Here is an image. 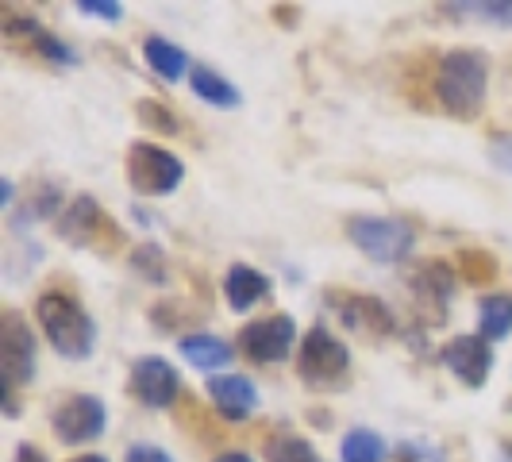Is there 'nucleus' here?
Listing matches in <instances>:
<instances>
[{"label": "nucleus", "mask_w": 512, "mask_h": 462, "mask_svg": "<svg viewBox=\"0 0 512 462\" xmlns=\"http://www.w3.org/2000/svg\"><path fill=\"white\" fill-rule=\"evenodd\" d=\"M489 93V58L486 51L459 47L443 54L436 70V97L455 120H474Z\"/></svg>", "instance_id": "nucleus-1"}, {"label": "nucleus", "mask_w": 512, "mask_h": 462, "mask_svg": "<svg viewBox=\"0 0 512 462\" xmlns=\"http://www.w3.org/2000/svg\"><path fill=\"white\" fill-rule=\"evenodd\" d=\"M35 316L43 324V335L51 339V347L62 359H89L93 355V343H97V324L89 320V312L77 305L70 293H43Z\"/></svg>", "instance_id": "nucleus-2"}, {"label": "nucleus", "mask_w": 512, "mask_h": 462, "mask_svg": "<svg viewBox=\"0 0 512 462\" xmlns=\"http://www.w3.org/2000/svg\"><path fill=\"white\" fill-rule=\"evenodd\" d=\"M58 235L66 243H74L81 251H93L101 258L120 255V247H124V231L97 205V197H74L66 205V212L58 216Z\"/></svg>", "instance_id": "nucleus-3"}, {"label": "nucleus", "mask_w": 512, "mask_h": 462, "mask_svg": "<svg viewBox=\"0 0 512 462\" xmlns=\"http://www.w3.org/2000/svg\"><path fill=\"white\" fill-rule=\"evenodd\" d=\"M351 370L347 347L328 332V324H312L297 355V374L308 389H343V378Z\"/></svg>", "instance_id": "nucleus-4"}, {"label": "nucleus", "mask_w": 512, "mask_h": 462, "mask_svg": "<svg viewBox=\"0 0 512 462\" xmlns=\"http://www.w3.org/2000/svg\"><path fill=\"white\" fill-rule=\"evenodd\" d=\"M328 308L339 316V324L347 332L362 335L366 343H385L389 335H397V316L389 312L385 301L355 289H328Z\"/></svg>", "instance_id": "nucleus-5"}, {"label": "nucleus", "mask_w": 512, "mask_h": 462, "mask_svg": "<svg viewBox=\"0 0 512 462\" xmlns=\"http://www.w3.org/2000/svg\"><path fill=\"white\" fill-rule=\"evenodd\" d=\"M347 235L351 243L359 247L370 262H382V266H393V262H405L416 243L409 224L401 220H389V216H351L347 220Z\"/></svg>", "instance_id": "nucleus-6"}, {"label": "nucleus", "mask_w": 512, "mask_h": 462, "mask_svg": "<svg viewBox=\"0 0 512 462\" xmlns=\"http://www.w3.org/2000/svg\"><path fill=\"white\" fill-rule=\"evenodd\" d=\"M185 178V166H181L178 154H170L158 143H135L128 151V181L135 193L143 197H166L174 193Z\"/></svg>", "instance_id": "nucleus-7"}, {"label": "nucleus", "mask_w": 512, "mask_h": 462, "mask_svg": "<svg viewBox=\"0 0 512 462\" xmlns=\"http://www.w3.org/2000/svg\"><path fill=\"white\" fill-rule=\"evenodd\" d=\"M0 374L8 389H20L35 378V335L16 308L0 316Z\"/></svg>", "instance_id": "nucleus-8"}, {"label": "nucleus", "mask_w": 512, "mask_h": 462, "mask_svg": "<svg viewBox=\"0 0 512 462\" xmlns=\"http://www.w3.org/2000/svg\"><path fill=\"white\" fill-rule=\"evenodd\" d=\"M409 289L416 297V308L424 312L428 328H439L447 320V308H451V293H455V270L443 262V258H428L420 262L409 274Z\"/></svg>", "instance_id": "nucleus-9"}, {"label": "nucleus", "mask_w": 512, "mask_h": 462, "mask_svg": "<svg viewBox=\"0 0 512 462\" xmlns=\"http://www.w3.org/2000/svg\"><path fill=\"white\" fill-rule=\"evenodd\" d=\"M54 436L62 443H93V439L104 432L108 424V412H104V401L93 397V393H77L70 401H62L54 409Z\"/></svg>", "instance_id": "nucleus-10"}, {"label": "nucleus", "mask_w": 512, "mask_h": 462, "mask_svg": "<svg viewBox=\"0 0 512 462\" xmlns=\"http://www.w3.org/2000/svg\"><path fill=\"white\" fill-rule=\"evenodd\" d=\"M293 339H297V324L289 312H278V316H266V320H255L239 332V347L243 355L255 362H282L289 351H293Z\"/></svg>", "instance_id": "nucleus-11"}, {"label": "nucleus", "mask_w": 512, "mask_h": 462, "mask_svg": "<svg viewBox=\"0 0 512 462\" xmlns=\"http://www.w3.org/2000/svg\"><path fill=\"white\" fill-rule=\"evenodd\" d=\"M131 393L147 409H170L181 393L178 370L166 359H158V355H147V359H139L131 366Z\"/></svg>", "instance_id": "nucleus-12"}, {"label": "nucleus", "mask_w": 512, "mask_h": 462, "mask_svg": "<svg viewBox=\"0 0 512 462\" xmlns=\"http://www.w3.org/2000/svg\"><path fill=\"white\" fill-rule=\"evenodd\" d=\"M439 359H443V366H447L466 389H482L489 378V370H493V347H489V339H482V335H455V339L439 351Z\"/></svg>", "instance_id": "nucleus-13"}, {"label": "nucleus", "mask_w": 512, "mask_h": 462, "mask_svg": "<svg viewBox=\"0 0 512 462\" xmlns=\"http://www.w3.org/2000/svg\"><path fill=\"white\" fill-rule=\"evenodd\" d=\"M208 401L228 420H247L258 409V389L251 378H239V374H212L208 378Z\"/></svg>", "instance_id": "nucleus-14"}, {"label": "nucleus", "mask_w": 512, "mask_h": 462, "mask_svg": "<svg viewBox=\"0 0 512 462\" xmlns=\"http://www.w3.org/2000/svg\"><path fill=\"white\" fill-rule=\"evenodd\" d=\"M224 293H228V305L231 312H247V308H255L266 293H270V278L266 274H258L255 266H231L228 278H224Z\"/></svg>", "instance_id": "nucleus-15"}, {"label": "nucleus", "mask_w": 512, "mask_h": 462, "mask_svg": "<svg viewBox=\"0 0 512 462\" xmlns=\"http://www.w3.org/2000/svg\"><path fill=\"white\" fill-rule=\"evenodd\" d=\"M181 355L189 366H197V370H208V374H216V370H224L235 355H231V347L224 339H216V335H181Z\"/></svg>", "instance_id": "nucleus-16"}, {"label": "nucleus", "mask_w": 512, "mask_h": 462, "mask_svg": "<svg viewBox=\"0 0 512 462\" xmlns=\"http://www.w3.org/2000/svg\"><path fill=\"white\" fill-rule=\"evenodd\" d=\"M189 85H193V93H197L201 101L216 104V108H239V101H243V93L231 85L228 77L208 70V66H193V70H189Z\"/></svg>", "instance_id": "nucleus-17"}, {"label": "nucleus", "mask_w": 512, "mask_h": 462, "mask_svg": "<svg viewBox=\"0 0 512 462\" xmlns=\"http://www.w3.org/2000/svg\"><path fill=\"white\" fill-rule=\"evenodd\" d=\"M58 208H62V189L54 185V181H43L31 197H27L24 205L12 212V228L24 231L27 224H39V220H51L58 216Z\"/></svg>", "instance_id": "nucleus-18"}, {"label": "nucleus", "mask_w": 512, "mask_h": 462, "mask_svg": "<svg viewBox=\"0 0 512 462\" xmlns=\"http://www.w3.org/2000/svg\"><path fill=\"white\" fill-rule=\"evenodd\" d=\"M143 54H147V62H151V70L162 81H181L185 70H189V58L181 47H174L170 39H162V35H147V43H143Z\"/></svg>", "instance_id": "nucleus-19"}, {"label": "nucleus", "mask_w": 512, "mask_h": 462, "mask_svg": "<svg viewBox=\"0 0 512 462\" xmlns=\"http://www.w3.org/2000/svg\"><path fill=\"white\" fill-rule=\"evenodd\" d=\"M478 324H482V339L497 343L512 332V297L509 293H489L478 305Z\"/></svg>", "instance_id": "nucleus-20"}, {"label": "nucleus", "mask_w": 512, "mask_h": 462, "mask_svg": "<svg viewBox=\"0 0 512 462\" xmlns=\"http://www.w3.org/2000/svg\"><path fill=\"white\" fill-rule=\"evenodd\" d=\"M339 455H343V462H385L389 447H385V439L378 436V432H370V428H355V432H347V436H343Z\"/></svg>", "instance_id": "nucleus-21"}, {"label": "nucleus", "mask_w": 512, "mask_h": 462, "mask_svg": "<svg viewBox=\"0 0 512 462\" xmlns=\"http://www.w3.org/2000/svg\"><path fill=\"white\" fill-rule=\"evenodd\" d=\"M497 258L489 255V251H482V247H470V251H459V274L466 285H478V289H486V285H493V278H497Z\"/></svg>", "instance_id": "nucleus-22"}, {"label": "nucleus", "mask_w": 512, "mask_h": 462, "mask_svg": "<svg viewBox=\"0 0 512 462\" xmlns=\"http://www.w3.org/2000/svg\"><path fill=\"white\" fill-rule=\"evenodd\" d=\"M128 262H131V270L151 285H162L166 282V274H170V266H166V251H162L158 243H139V247L131 251Z\"/></svg>", "instance_id": "nucleus-23"}, {"label": "nucleus", "mask_w": 512, "mask_h": 462, "mask_svg": "<svg viewBox=\"0 0 512 462\" xmlns=\"http://www.w3.org/2000/svg\"><path fill=\"white\" fill-rule=\"evenodd\" d=\"M266 459L270 462H324L308 439L293 436V432H282V436L270 439V443H266Z\"/></svg>", "instance_id": "nucleus-24"}, {"label": "nucleus", "mask_w": 512, "mask_h": 462, "mask_svg": "<svg viewBox=\"0 0 512 462\" xmlns=\"http://www.w3.org/2000/svg\"><path fill=\"white\" fill-rule=\"evenodd\" d=\"M135 112H139V124L151 128L154 135H178L181 131L178 116H174L162 101H154V97H143V101L135 104Z\"/></svg>", "instance_id": "nucleus-25"}, {"label": "nucleus", "mask_w": 512, "mask_h": 462, "mask_svg": "<svg viewBox=\"0 0 512 462\" xmlns=\"http://www.w3.org/2000/svg\"><path fill=\"white\" fill-rule=\"evenodd\" d=\"M0 31H4L8 43H27V47L43 35V27H39L35 16H20V12H12V8L0 12Z\"/></svg>", "instance_id": "nucleus-26"}, {"label": "nucleus", "mask_w": 512, "mask_h": 462, "mask_svg": "<svg viewBox=\"0 0 512 462\" xmlns=\"http://www.w3.org/2000/svg\"><path fill=\"white\" fill-rule=\"evenodd\" d=\"M31 51L35 54H43V58H51V62H58V66H74L77 62V54L70 43H62L58 35H51V31H43L35 43H31Z\"/></svg>", "instance_id": "nucleus-27"}, {"label": "nucleus", "mask_w": 512, "mask_h": 462, "mask_svg": "<svg viewBox=\"0 0 512 462\" xmlns=\"http://www.w3.org/2000/svg\"><path fill=\"white\" fill-rule=\"evenodd\" d=\"M77 12L81 16H101L108 24L124 20V4H116V0H77Z\"/></svg>", "instance_id": "nucleus-28"}, {"label": "nucleus", "mask_w": 512, "mask_h": 462, "mask_svg": "<svg viewBox=\"0 0 512 462\" xmlns=\"http://www.w3.org/2000/svg\"><path fill=\"white\" fill-rule=\"evenodd\" d=\"M459 12H482V20H489V24H505L512 27V4H505V0H497V4H455Z\"/></svg>", "instance_id": "nucleus-29"}, {"label": "nucleus", "mask_w": 512, "mask_h": 462, "mask_svg": "<svg viewBox=\"0 0 512 462\" xmlns=\"http://www.w3.org/2000/svg\"><path fill=\"white\" fill-rule=\"evenodd\" d=\"M489 162H493L501 174L512 178V135H497V139L489 143Z\"/></svg>", "instance_id": "nucleus-30"}, {"label": "nucleus", "mask_w": 512, "mask_h": 462, "mask_svg": "<svg viewBox=\"0 0 512 462\" xmlns=\"http://www.w3.org/2000/svg\"><path fill=\"white\" fill-rule=\"evenodd\" d=\"M128 462H174L162 447H154V443H135L128 451Z\"/></svg>", "instance_id": "nucleus-31"}, {"label": "nucleus", "mask_w": 512, "mask_h": 462, "mask_svg": "<svg viewBox=\"0 0 512 462\" xmlns=\"http://www.w3.org/2000/svg\"><path fill=\"white\" fill-rule=\"evenodd\" d=\"M12 462H47V455H43L35 443H20V447H16V459Z\"/></svg>", "instance_id": "nucleus-32"}, {"label": "nucleus", "mask_w": 512, "mask_h": 462, "mask_svg": "<svg viewBox=\"0 0 512 462\" xmlns=\"http://www.w3.org/2000/svg\"><path fill=\"white\" fill-rule=\"evenodd\" d=\"M293 16H297V8H289V4H282V8H274V20H282L285 27H293V24H297Z\"/></svg>", "instance_id": "nucleus-33"}, {"label": "nucleus", "mask_w": 512, "mask_h": 462, "mask_svg": "<svg viewBox=\"0 0 512 462\" xmlns=\"http://www.w3.org/2000/svg\"><path fill=\"white\" fill-rule=\"evenodd\" d=\"M0 197H4V205H16V201H12V197H16V185H12V178L0 181Z\"/></svg>", "instance_id": "nucleus-34"}, {"label": "nucleus", "mask_w": 512, "mask_h": 462, "mask_svg": "<svg viewBox=\"0 0 512 462\" xmlns=\"http://www.w3.org/2000/svg\"><path fill=\"white\" fill-rule=\"evenodd\" d=\"M216 462H251V455H243V451H224Z\"/></svg>", "instance_id": "nucleus-35"}, {"label": "nucleus", "mask_w": 512, "mask_h": 462, "mask_svg": "<svg viewBox=\"0 0 512 462\" xmlns=\"http://www.w3.org/2000/svg\"><path fill=\"white\" fill-rule=\"evenodd\" d=\"M70 462H104L101 455H77V459H70Z\"/></svg>", "instance_id": "nucleus-36"}]
</instances>
